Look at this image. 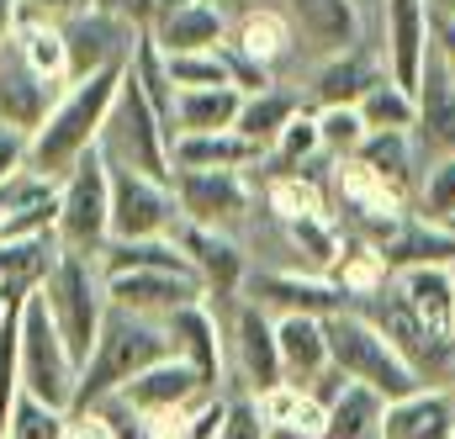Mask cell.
<instances>
[{
    "label": "cell",
    "mask_w": 455,
    "mask_h": 439,
    "mask_svg": "<svg viewBox=\"0 0 455 439\" xmlns=\"http://www.w3.org/2000/svg\"><path fill=\"white\" fill-rule=\"evenodd\" d=\"M43 302L53 313V329L64 333L75 365L91 360L96 339H101V323L112 313V297H107V270H101V254H59L48 286H43Z\"/></svg>",
    "instance_id": "cell-3"
},
{
    "label": "cell",
    "mask_w": 455,
    "mask_h": 439,
    "mask_svg": "<svg viewBox=\"0 0 455 439\" xmlns=\"http://www.w3.org/2000/svg\"><path fill=\"white\" fill-rule=\"evenodd\" d=\"M265 196H270V212L281 222L323 218V212H329V191H323L318 180H307V175H270Z\"/></svg>",
    "instance_id": "cell-38"
},
{
    "label": "cell",
    "mask_w": 455,
    "mask_h": 439,
    "mask_svg": "<svg viewBox=\"0 0 455 439\" xmlns=\"http://www.w3.org/2000/svg\"><path fill=\"white\" fill-rule=\"evenodd\" d=\"M175 243H180V254L191 259V270H196V281L207 286V302H238V291H243V281H249V265H243V249L228 238L223 227H202V222H175V233H170Z\"/></svg>",
    "instance_id": "cell-14"
},
{
    "label": "cell",
    "mask_w": 455,
    "mask_h": 439,
    "mask_svg": "<svg viewBox=\"0 0 455 439\" xmlns=\"http://www.w3.org/2000/svg\"><path fill=\"white\" fill-rule=\"evenodd\" d=\"M455 435V397L445 387H424L403 403H387L381 439H451Z\"/></svg>",
    "instance_id": "cell-26"
},
{
    "label": "cell",
    "mask_w": 455,
    "mask_h": 439,
    "mask_svg": "<svg viewBox=\"0 0 455 439\" xmlns=\"http://www.w3.org/2000/svg\"><path fill=\"white\" fill-rule=\"evenodd\" d=\"M403 302L440 333V339H455V270L445 265H419V270H397L392 275Z\"/></svg>",
    "instance_id": "cell-27"
},
{
    "label": "cell",
    "mask_w": 455,
    "mask_h": 439,
    "mask_svg": "<svg viewBox=\"0 0 455 439\" xmlns=\"http://www.w3.org/2000/svg\"><path fill=\"white\" fill-rule=\"evenodd\" d=\"M11 43H16V53H21L43 80L69 85V53H64V32H59V27H48V21H16Z\"/></svg>",
    "instance_id": "cell-37"
},
{
    "label": "cell",
    "mask_w": 455,
    "mask_h": 439,
    "mask_svg": "<svg viewBox=\"0 0 455 439\" xmlns=\"http://www.w3.org/2000/svg\"><path fill=\"white\" fill-rule=\"evenodd\" d=\"M164 339H170V355L175 360H186L212 392H223L228 329H223V318L212 313V302H196V307H180L175 318H164Z\"/></svg>",
    "instance_id": "cell-19"
},
{
    "label": "cell",
    "mask_w": 455,
    "mask_h": 439,
    "mask_svg": "<svg viewBox=\"0 0 455 439\" xmlns=\"http://www.w3.org/2000/svg\"><path fill=\"white\" fill-rule=\"evenodd\" d=\"M329 360H334V371H339L344 381L371 387L387 403H403V397L424 392V381L413 376V365L371 329L360 313H349V307L329 318Z\"/></svg>",
    "instance_id": "cell-4"
},
{
    "label": "cell",
    "mask_w": 455,
    "mask_h": 439,
    "mask_svg": "<svg viewBox=\"0 0 455 439\" xmlns=\"http://www.w3.org/2000/svg\"><path fill=\"white\" fill-rule=\"evenodd\" d=\"M302 111V101L297 96H286V91H259V96H243V111H238V122H233V132L265 159L275 143H281V132L291 127V116Z\"/></svg>",
    "instance_id": "cell-31"
},
{
    "label": "cell",
    "mask_w": 455,
    "mask_h": 439,
    "mask_svg": "<svg viewBox=\"0 0 455 439\" xmlns=\"http://www.w3.org/2000/svg\"><path fill=\"white\" fill-rule=\"evenodd\" d=\"M228 16H218L212 5H186V11H175V16H164V21H154L148 27V37L159 43V53H218L228 43Z\"/></svg>",
    "instance_id": "cell-29"
},
{
    "label": "cell",
    "mask_w": 455,
    "mask_h": 439,
    "mask_svg": "<svg viewBox=\"0 0 455 439\" xmlns=\"http://www.w3.org/2000/svg\"><path fill=\"white\" fill-rule=\"evenodd\" d=\"M275 11L291 21L297 43H307L318 59L360 48V0H275Z\"/></svg>",
    "instance_id": "cell-20"
},
{
    "label": "cell",
    "mask_w": 455,
    "mask_h": 439,
    "mask_svg": "<svg viewBox=\"0 0 455 439\" xmlns=\"http://www.w3.org/2000/svg\"><path fill=\"white\" fill-rule=\"evenodd\" d=\"M127 75H132V85L143 91V101L159 111V122H164L170 138H175V80H170V64H164L159 43H154L148 32L138 37V48H132V59H127Z\"/></svg>",
    "instance_id": "cell-35"
},
{
    "label": "cell",
    "mask_w": 455,
    "mask_h": 439,
    "mask_svg": "<svg viewBox=\"0 0 455 439\" xmlns=\"http://www.w3.org/2000/svg\"><path fill=\"white\" fill-rule=\"evenodd\" d=\"M107 297L122 313H138L148 323L175 318L180 307L207 302V286L196 275H175V270H138V275H107Z\"/></svg>",
    "instance_id": "cell-15"
},
{
    "label": "cell",
    "mask_w": 455,
    "mask_h": 439,
    "mask_svg": "<svg viewBox=\"0 0 455 439\" xmlns=\"http://www.w3.org/2000/svg\"><path fill=\"white\" fill-rule=\"evenodd\" d=\"M64 243L59 233L43 238H0V313H21L53 275Z\"/></svg>",
    "instance_id": "cell-21"
},
{
    "label": "cell",
    "mask_w": 455,
    "mask_h": 439,
    "mask_svg": "<svg viewBox=\"0 0 455 439\" xmlns=\"http://www.w3.org/2000/svg\"><path fill=\"white\" fill-rule=\"evenodd\" d=\"M170 143H175L170 127L159 122V111L143 101V91H138L132 75H127L112 116H107V132H101L107 164H116V170H138V175H148V180H175Z\"/></svg>",
    "instance_id": "cell-5"
},
{
    "label": "cell",
    "mask_w": 455,
    "mask_h": 439,
    "mask_svg": "<svg viewBox=\"0 0 455 439\" xmlns=\"http://www.w3.org/2000/svg\"><path fill=\"white\" fill-rule=\"evenodd\" d=\"M202 5H212L218 16H228V21H238V16H249L259 0H202Z\"/></svg>",
    "instance_id": "cell-51"
},
{
    "label": "cell",
    "mask_w": 455,
    "mask_h": 439,
    "mask_svg": "<svg viewBox=\"0 0 455 439\" xmlns=\"http://www.w3.org/2000/svg\"><path fill=\"white\" fill-rule=\"evenodd\" d=\"M180 222L170 180H148L138 170L112 164V243H143V238H170Z\"/></svg>",
    "instance_id": "cell-9"
},
{
    "label": "cell",
    "mask_w": 455,
    "mask_h": 439,
    "mask_svg": "<svg viewBox=\"0 0 455 439\" xmlns=\"http://www.w3.org/2000/svg\"><path fill=\"white\" fill-rule=\"evenodd\" d=\"M243 297L254 307H265L270 318H334L349 307L344 286L334 275H318V270H302V265H270V270H254L243 281Z\"/></svg>",
    "instance_id": "cell-8"
},
{
    "label": "cell",
    "mask_w": 455,
    "mask_h": 439,
    "mask_svg": "<svg viewBox=\"0 0 455 439\" xmlns=\"http://www.w3.org/2000/svg\"><path fill=\"white\" fill-rule=\"evenodd\" d=\"M101 270L107 275H138V270H175V275H196L191 259L180 254L175 238H143V243H107L101 249Z\"/></svg>",
    "instance_id": "cell-36"
},
{
    "label": "cell",
    "mask_w": 455,
    "mask_h": 439,
    "mask_svg": "<svg viewBox=\"0 0 455 439\" xmlns=\"http://www.w3.org/2000/svg\"><path fill=\"white\" fill-rule=\"evenodd\" d=\"M435 48L445 53V64L455 69V21H435Z\"/></svg>",
    "instance_id": "cell-52"
},
{
    "label": "cell",
    "mask_w": 455,
    "mask_h": 439,
    "mask_svg": "<svg viewBox=\"0 0 455 439\" xmlns=\"http://www.w3.org/2000/svg\"><path fill=\"white\" fill-rule=\"evenodd\" d=\"M254 403H259V419H265L270 439H323L329 413H323V403H318L313 392H302V387L281 381V387L259 392Z\"/></svg>",
    "instance_id": "cell-28"
},
{
    "label": "cell",
    "mask_w": 455,
    "mask_h": 439,
    "mask_svg": "<svg viewBox=\"0 0 455 439\" xmlns=\"http://www.w3.org/2000/svg\"><path fill=\"white\" fill-rule=\"evenodd\" d=\"M64 439H116V424L101 413V408H91V413H69V435Z\"/></svg>",
    "instance_id": "cell-48"
},
{
    "label": "cell",
    "mask_w": 455,
    "mask_h": 439,
    "mask_svg": "<svg viewBox=\"0 0 455 439\" xmlns=\"http://www.w3.org/2000/svg\"><path fill=\"white\" fill-rule=\"evenodd\" d=\"M218 439H270L265 419H259V403L243 392V397H228V413H223V429Z\"/></svg>",
    "instance_id": "cell-45"
},
{
    "label": "cell",
    "mask_w": 455,
    "mask_h": 439,
    "mask_svg": "<svg viewBox=\"0 0 455 439\" xmlns=\"http://www.w3.org/2000/svg\"><path fill=\"white\" fill-rule=\"evenodd\" d=\"M175 91H218L228 85V64L223 53H164Z\"/></svg>",
    "instance_id": "cell-44"
},
{
    "label": "cell",
    "mask_w": 455,
    "mask_h": 439,
    "mask_svg": "<svg viewBox=\"0 0 455 439\" xmlns=\"http://www.w3.org/2000/svg\"><path fill=\"white\" fill-rule=\"evenodd\" d=\"M64 91H69V85L43 80V75L16 53V43L0 48V127L32 138V132L48 122V111H53V101H59Z\"/></svg>",
    "instance_id": "cell-17"
},
{
    "label": "cell",
    "mask_w": 455,
    "mask_h": 439,
    "mask_svg": "<svg viewBox=\"0 0 455 439\" xmlns=\"http://www.w3.org/2000/svg\"><path fill=\"white\" fill-rule=\"evenodd\" d=\"M16 21H21V0H0V48L11 43V32H16Z\"/></svg>",
    "instance_id": "cell-50"
},
{
    "label": "cell",
    "mask_w": 455,
    "mask_h": 439,
    "mask_svg": "<svg viewBox=\"0 0 455 439\" xmlns=\"http://www.w3.org/2000/svg\"><path fill=\"white\" fill-rule=\"evenodd\" d=\"M259 154L238 138V132H196V138H175L170 143V164L175 170H249Z\"/></svg>",
    "instance_id": "cell-33"
},
{
    "label": "cell",
    "mask_w": 455,
    "mask_h": 439,
    "mask_svg": "<svg viewBox=\"0 0 455 439\" xmlns=\"http://www.w3.org/2000/svg\"><path fill=\"white\" fill-rule=\"evenodd\" d=\"M419 122H413V143L424 154V164L435 159H455V69L445 64V53L435 48L424 75H419Z\"/></svg>",
    "instance_id": "cell-16"
},
{
    "label": "cell",
    "mask_w": 455,
    "mask_h": 439,
    "mask_svg": "<svg viewBox=\"0 0 455 439\" xmlns=\"http://www.w3.org/2000/svg\"><path fill=\"white\" fill-rule=\"evenodd\" d=\"M59 243L69 254H101L112 243V164L101 148L59 180Z\"/></svg>",
    "instance_id": "cell-7"
},
{
    "label": "cell",
    "mask_w": 455,
    "mask_h": 439,
    "mask_svg": "<svg viewBox=\"0 0 455 439\" xmlns=\"http://www.w3.org/2000/svg\"><path fill=\"white\" fill-rule=\"evenodd\" d=\"M228 360H233V371L243 376V392L249 397H259V392H270V387H281L286 381V371H281V344H275V318L265 313V307H254L249 297H238L233 307H228Z\"/></svg>",
    "instance_id": "cell-10"
},
{
    "label": "cell",
    "mask_w": 455,
    "mask_h": 439,
    "mask_svg": "<svg viewBox=\"0 0 455 439\" xmlns=\"http://www.w3.org/2000/svg\"><path fill=\"white\" fill-rule=\"evenodd\" d=\"M381 265L397 275V270H419V265H445L455 270V227H435V222L408 218L403 233L381 249Z\"/></svg>",
    "instance_id": "cell-30"
},
{
    "label": "cell",
    "mask_w": 455,
    "mask_h": 439,
    "mask_svg": "<svg viewBox=\"0 0 455 439\" xmlns=\"http://www.w3.org/2000/svg\"><path fill=\"white\" fill-rule=\"evenodd\" d=\"M238 111H243V96L233 85H218V91H175V138L233 132Z\"/></svg>",
    "instance_id": "cell-32"
},
{
    "label": "cell",
    "mask_w": 455,
    "mask_h": 439,
    "mask_svg": "<svg viewBox=\"0 0 455 439\" xmlns=\"http://www.w3.org/2000/svg\"><path fill=\"white\" fill-rule=\"evenodd\" d=\"M360 116H365L371 132H413L419 101H413V91H403L397 80H381V85L360 101Z\"/></svg>",
    "instance_id": "cell-39"
},
{
    "label": "cell",
    "mask_w": 455,
    "mask_h": 439,
    "mask_svg": "<svg viewBox=\"0 0 455 439\" xmlns=\"http://www.w3.org/2000/svg\"><path fill=\"white\" fill-rule=\"evenodd\" d=\"M96 11H107V16H122V21H132V27H143L148 32V0H91Z\"/></svg>",
    "instance_id": "cell-49"
},
{
    "label": "cell",
    "mask_w": 455,
    "mask_h": 439,
    "mask_svg": "<svg viewBox=\"0 0 455 439\" xmlns=\"http://www.w3.org/2000/svg\"><path fill=\"white\" fill-rule=\"evenodd\" d=\"M270 159L281 164V175H302L307 164H318L323 159V132H318V111H297L291 116V127L281 132V143L270 148Z\"/></svg>",
    "instance_id": "cell-41"
},
{
    "label": "cell",
    "mask_w": 455,
    "mask_h": 439,
    "mask_svg": "<svg viewBox=\"0 0 455 439\" xmlns=\"http://www.w3.org/2000/svg\"><path fill=\"white\" fill-rule=\"evenodd\" d=\"M408 218L435 222V227L455 222V159H435V164H424V180H419V196H413Z\"/></svg>",
    "instance_id": "cell-40"
},
{
    "label": "cell",
    "mask_w": 455,
    "mask_h": 439,
    "mask_svg": "<svg viewBox=\"0 0 455 439\" xmlns=\"http://www.w3.org/2000/svg\"><path fill=\"white\" fill-rule=\"evenodd\" d=\"M180 222H202V227H233L249 212V175L243 170H175L170 180Z\"/></svg>",
    "instance_id": "cell-13"
},
{
    "label": "cell",
    "mask_w": 455,
    "mask_h": 439,
    "mask_svg": "<svg viewBox=\"0 0 455 439\" xmlns=\"http://www.w3.org/2000/svg\"><path fill=\"white\" fill-rule=\"evenodd\" d=\"M80 11H91V0H21V21H48V27H64Z\"/></svg>",
    "instance_id": "cell-46"
},
{
    "label": "cell",
    "mask_w": 455,
    "mask_h": 439,
    "mask_svg": "<svg viewBox=\"0 0 455 439\" xmlns=\"http://www.w3.org/2000/svg\"><path fill=\"white\" fill-rule=\"evenodd\" d=\"M21 318V392L69 413L75 408V387H80V365L64 344V333L53 329V313L43 302V291L16 313Z\"/></svg>",
    "instance_id": "cell-6"
},
{
    "label": "cell",
    "mask_w": 455,
    "mask_h": 439,
    "mask_svg": "<svg viewBox=\"0 0 455 439\" xmlns=\"http://www.w3.org/2000/svg\"><path fill=\"white\" fill-rule=\"evenodd\" d=\"M186 5H196V0H148V27L164 21V16H175V11H186Z\"/></svg>",
    "instance_id": "cell-53"
},
{
    "label": "cell",
    "mask_w": 455,
    "mask_h": 439,
    "mask_svg": "<svg viewBox=\"0 0 455 439\" xmlns=\"http://www.w3.org/2000/svg\"><path fill=\"white\" fill-rule=\"evenodd\" d=\"M212 397V387L186 365V360H159L154 371H143L138 381H127L122 387V408H132L138 419H170V413H186V408H196V403H207Z\"/></svg>",
    "instance_id": "cell-18"
},
{
    "label": "cell",
    "mask_w": 455,
    "mask_h": 439,
    "mask_svg": "<svg viewBox=\"0 0 455 439\" xmlns=\"http://www.w3.org/2000/svg\"><path fill=\"white\" fill-rule=\"evenodd\" d=\"M318 132H323V154H334V159H355L360 148H365V138H371V127H365V116L360 107H329L318 111Z\"/></svg>",
    "instance_id": "cell-42"
},
{
    "label": "cell",
    "mask_w": 455,
    "mask_h": 439,
    "mask_svg": "<svg viewBox=\"0 0 455 439\" xmlns=\"http://www.w3.org/2000/svg\"><path fill=\"white\" fill-rule=\"evenodd\" d=\"M275 344H281V371L291 387H313L318 376L334 371L329 360V318H275Z\"/></svg>",
    "instance_id": "cell-24"
},
{
    "label": "cell",
    "mask_w": 455,
    "mask_h": 439,
    "mask_svg": "<svg viewBox=\"0 0 455 439\" xmlns=\"http://www.w3.org/2000/svg\"><path fill=\"white\" fill-rule=\"evenodd\" d=\"M159 360H170L164 323H148V318H138V313L112 307L107 323H101L96 349H91V360L80 365V387H75V408H69V413H91V408L122 397V387L138 381L143 371H154Z\"/></svg>",
    "instance_id": "cell-2"
},
{
    "label": "cell",
    "mask_w": 455,
    "mask_h": 439,
    "mask_svg": "<svg viewBox=\"0 0 455 439\" xmlns=\"http://www.w3.org/2000/svg\"><path fill=\"white\" fill-rule=\"evenodd\" d=\"M451 397H455V387H451Z\"/></svg>",
    "instance_id": "cell-55"
},
{
    "label": "cell",
    "mask_w": 455,
    "mask_h": 439,
    "mask_svg": "<svg viewBox=\"0 0 455 439\" xmlns=\"http://www.w3.org/2000/svg\"><path fill=\"white\" fill-rule=\"evenodd\" d=\"M59 32H64V53H69V85L75 80H91L101 69H122L132 59L138 37H143V27H132L122 16H107L96 5L80 11L75 21H64Z\"/></svg>",
    "instance_id": "cell-11"
},
{
    "label": "cell",
    "mask_w": 455,
    "mask_h": 439,
    "mask_svg": "<svg viewBox=\"0 0 455 439\" xmlns=\"http://www.w3.org/2000/svg\"><path fill=\"white\" fill-rule=\"evenodd\" d=\"M228 48H238L243 59H254L259 69L275 75V64H286V59L297 53V32H291V21H286L275 5L259 0L249 16H238V21L228 27Z\"/></svg>",
    "instance_id": "cell-25"
},
{
    "label": "cell",
    "mask_w": 455,
    "mask_h": 439,
    "mask_svg": "<svg viewBox=\"0 0 455 439\" xmlns=\"http://www.w3.org/2000/svg\"><path fill=\"white\" fill-rule=\"evenodd\" d=\"M381 64L403 91H419V75L435 53V16L429 0H381Z\"/></svg>",
    "instance_id": "cell-12"
},
{
    "label": "cell",
    "mask_w": 455,
    "mask_h": 439,
    "mask_svg": "<svg viewBox=\"0 0 455 439\" xmlns=\"http://www.w3.org/2000/svg\"><path fill=\"white\" fill-rule=\"evenodd\" d=\"M381 80H392L381 59H371L365 48H344V53L318 59V69H313V101H318V111L360 107Z\"/></svg>",
    "instance_id": "cell-22"
},
{
    "label": "cell",
    "mask_w": 455,
    "mask_h": 439,
    "mask_svg": "<svg viewBox=\"0 0 455 439\" xmlns=\"http://www.w3.org/2000/svg\"><path fill=\"white\" fill-rule=\"evenodd\" d=\"M381 424H387V397H376L371 387L349 381L339 397L329 403L323 439H381Z\"/></svg>",
    "instance_id": "cell-34"
},
{
    "label": "cell",
    "mask_w": 455,
    "mask_h": 439,
    "mask_svg": "<svg viewBox=\"0 0 455 439\" xmlns=\"http://www.w3.org/2000/svg\"><path fill=\"white\" fill-rule=\"evenodd\" d=\"M445 227H455V222H445Z\"/></svg>",
    "instance_id": "cell-54"
},
{
    "label": "cell",
    "mask_w": 455,
    "mask_h": 439,
    "mask_svg": "<svg viewBox=\"0 0 455 439\" xmlns=\"http://www.w3.org/2000/svg\"><path fill=\"white\" fill-rule=\"evenodd\" d=\"M122 80H127V64L122 69H101L91 80H75L53 111L48 122L32 132L27 143V170L32 175H48V180H64L91 148H101V132H107V116H112L116 96H122Z\"/></svg>",
    "instance_id": "cell-1"
},
{
    "label": "cell",
    "mask_w": 455,
    "mask_h": 439,
    "mask_svg": "<svg viewBox=\"0 0 455 439\" xmlns=\"http://www.w3.org/2000/svg\"><path fill=\"white\" fill-rule=\"evenodd\" d=\"M27 143H32V138H21V132L0 127V186H5L11 175H21V170H27Z\"/></svg>",
    "instance_id": "cell-47"
},
{
    "label": "cell",
    "mask_w": 455,
    "mask_h": 439,
    "mask_svg": "<svg viewBox=\"0 0 455 439\" xmlns=\"http://www.w3.org/2000/svg\"><path fill=\"white\" fill-rule=\"evenodd\" d=\"M355 164H360L365 175H376L403 207H413L419 180H424V154H419L413 132H371L365 148L355 154Z\"/></svg>",
    "instance_id": "cell-23"
},
{
    "label": "cell",
    "mask_w": 455,
    "mask_h": 439,
    "mask_svg": "<svg viewBox=\"0 0 455 439\" xmlns=\"http://www.w3.org/2000/svg\"><path fill=\"white\" fill-rule=\"evenodd\" d=\"M69 435V413H59V408H48V403H37V397H16V408H11V424H5V439H64Z\"/></svg>",
    "instance_id": "cell-43"
}]
</instances>
